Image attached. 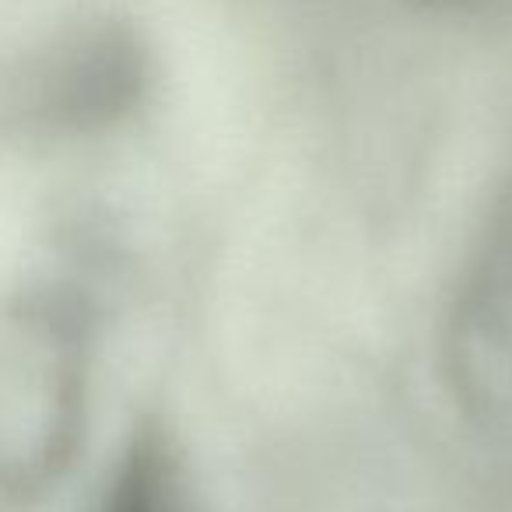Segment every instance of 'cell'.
Instances as JSON below:
<instances>
[{
    "label": "cell",
    "mask_w": 512,
    "mask_h": 512,
    "mask_svg": "<svg viewBox=\"0 0 512 512\" xmlns=\"http://www.w3.org/2000/svg\"><path fill=\"white\" fill-rule=\"evenodd\" d=\"M78 365L71 330L53 316L0 320V495L57 470L74 435Z\"/></svg>",
    "instance_id": "1"
},
{
    "label": "cell",
    "mask_w": 512,
    "mask_h": 512,
    "mask_svg": "<svg viewBox=\"0 0 512 512\" xmlns=\"http://www.w3.org/2000/svg\"><path fill=\"white\" fill-rule=\"evenodd\" d=\"M148 88V53L141 39L120 25L81 36L64 53L50 85L53 113L74 127L120 120Z\"/></svg>",
    "instance_id": "2"
},
{
    "label": "cell",
    "mask_w": 512,
    "mask_h": 512,
    "mask_svg": "<svg viewBox=\"0 0 512 512\" xmlns=\"http://www.w3.org/2000/svg\"><path fill=\"white\" fill-rule=\"evenodd\" d=\"M102 512H193L186 467L169 435L144 428L130 439L102 498Z\"/></svg>",
    "instance_id": "3"
},
{
    "label": "cell",
    "mask_w": 512,
    "mask_h": 512,
    "mask_svg": "<svg viewBox=\"0 0 512 512\" xmlns=\"http://www.w3.org/2000/svg\"><path fill=\"white\" fill-rule=\"evenodd\" d=\"M411 4L435 15H477V11H488L495 0H411Z\"/></svg>",
    "instance_id": "4"
}]
</instances>
